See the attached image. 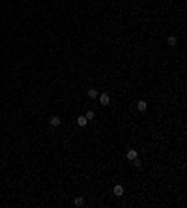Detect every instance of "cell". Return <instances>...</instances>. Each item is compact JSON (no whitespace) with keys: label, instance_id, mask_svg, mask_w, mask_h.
<instances>
[{"label":"cell","instance_id":"7a4b0ae2","mask_svg":"<svg viewBox=\"0 0 187 208\" xmlns=\"http://www.w3.org/2000/svg\"><path fill=\"white\" fill-rule=\"evenodd\" d=\"M112 191H114V195H116V197H122V195H124V186L116 184V186H114V190H112Z\"/></svg>","mask_w":187,"mask_h":208},{"label":"cell","instance_id":"6da1fadb","mask_svg":"<svg viewBox=\"0 0 187 208\" xmlns=\"http://www.w3.org/2000/svg\"><path fill=\"white\" fill-rule=\"evenodd\" d=\"M97 98H99V103L101 105H109L111 103V96L109 94H97Z\"/></svg>","mask_w":187,"mask_h":208},{"label":"cell","instance_id":"277c9868","mask_svg":"<svg viewBox=\"0 0 187 208\" xmlns=\"http://www.w3.org/2000/svg\"><path fill=\"white\" fill-rule=\"evenodd\" d=\"M127 159H129V161H133L135 158H138V154H137V150H127Z\"/></svg>","mask_w":187,"mask_h":208},{"label":"cell","instance_id":"8992f818","mask_svg":"<svg viewBox=\"0 0 187 208\" xmlns=\"http://www.w3.org/2000/svg\"><path fill=\"white\" fill-rule=\"evenodd\" d=\"M49 122H51V126H53V127H58V126H60V122H62V120H60V118H58V116H53V118H51V120H49Z\"/></svg>","mask_w":187,"mask_h":208},{"label":"cell","instance_id":"30bf717a","mask_svg":"<svg viewBox=\"0 0 187 208\" xmlns=\"http://www.w3.org/2000/svg\"><path fill=\"white\" fill-rule=\"evenodd\" d=\"M176 41H178V40H176V36H170V38H169V45L174 47V45H176Z\"/></svg>","mask_w":187,"mask_h":208},{"label":"cell","instance_id":"ba28073f","mask_svg":"<svg viewBox=\"0 0 187 208\" xmlns=\"http://www.w3.org/2000/svg\"><path fill=\"white\" fill-rule=\"evenodd\" d=\"M88 98H97V90H95V88H88Z\"/></svg>","mask_w":187,"mask_h":208},{"label":"cell","instance_id":"3957f363","mask_svg":"<svg viewBox=\"0 0 187 208\" xmlns=\"http://www.w3.org/2000/svg\"><path fill=\"white\" fill-rule=\"evenodd\" d=\"M77 124H79L80 127H84L86 124H88V120H86V116H84V114H80V116L77 118Z\"/></svg>","mask_w":187,"mask_h":208},{"label":"cell","instance_id":"9c48e42d","mask_svg":"<svg viewBox=\"0 0 187 208\" xmlns=\"http://www.w3.org/2000/svg\"><path fill=\"white\" fill-rule=\"evenodd\" d=\"M84 116H86V120H92V118L95 116V113H94V111H86V114H84Z\"/></svg>","mask_w":187,"mask_h":208},{"label":"cell","instance_id":"5b68a950","mask_svg":"<svg viewBox=\"0 0 187 208\" xmlns=\"http://www.w3.org/2000/svg\"><path fill=\"white\" fill-rule=\"evenodd\" d=\"M137 109H138V111H140V113H144V111H146V109H148L146 101H144V100H140V101H138V103H137Z\"/></svg>","mask_w":187,"mask_h":208},{"label":"cell","instance_id":"52a82bcc","mask_svg":"<svg viewBox=\"0 0 187 208\" xmlns=\"http://www.w3.org/2000/svg\"><path fill=\"white\" fill-rule=\"evenodd\" d=\"M73 204H75V206H82V204H84V199H82V197H75V199H73Z\"/></svg>","mask_w":187,"mask_h":208}]
</instances>
